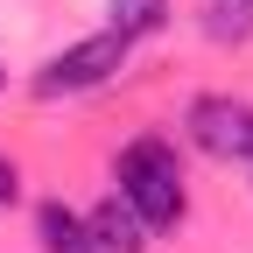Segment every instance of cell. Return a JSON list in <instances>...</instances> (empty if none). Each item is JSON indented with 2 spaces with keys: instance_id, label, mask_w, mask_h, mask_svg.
Returning a JSON list of instances; mask_svg holds the SVG:
<instances>
[{
  "instance_id": "obj_1",
  "label": "cell",
  "mask_w": 253,
  "mask_h": 253,
  "mask_svg": "<svg viewBox=\"0 0 253 253\" xmlns=\"http://www.w3.org/2000/svg\"><path fill=\"white\" fill-rule=\"evenodd\" d=\"M113 176H120V197L134 204V218H141L148 232H169V225H183L190 190H183V155H176V141H162V134L126 141Z\"/></svg>"
},
{
  "instance_id": "obj_2",
  "label": "cell",
  "mask_w": 253,
  "mask_h": 253,
  "mask_svg": "<svg viewBox=\"0 0 253 253\" xmlns=\"http://www.w3.org/2000/svg\"><path fill=\"white\" fill-rule=\"evenodd\" d=\"M126 36H113V28H99V36H78L71 49H56L42 71H36V99H78V91H99L106 78L126 71Z\"/></svg>"
},
{
  "instance_id": "obj_3",
  "label": "cell",
  "mask_w": 253,
  "mask_h": 253,
  "mask_svg": "<svg viewBox=\"0 0 253 253\" xmlns=\"http://www.w3.org/2000/svg\"><path fill=\"white\" fill-rule=\"evenodd\" d=\"M183 134L197 141V155L211 162H246L253 155V106L232 91H204V99L183 106Z\"/></svg>"
},
{
  "instance_id": "obj_4",
  "label": "cell",
  "mask_w": 253,
  "mask_h": 253,
  "mask_svg": "<svg viewBox=\"0 0 253 253\" xmlns=\"http://www.w3.org/2000/svg\"><path fill=\"white\" fill-rule=\"evenodd\" d=\"M84 232H91V253H148V239H155L120 190H113L99 211H84Z\"/></svg>"
},
{
  "instance_id": "obj_5",
  "label": "cell",
  "mask_w": 253,
  "mask_h": 253,
  "mask_svg": "<svg viewBox=\"0 0 253 253\" xmlns=\"http://www.w3.org/2000/svg\"><path fill=\"white\" fill-rule=\"evenodd\" d=\"M36 239H42V253H91V232H84V211H71L63 197L36 204Z\"/></svg>"
},
{
  "instance_id": "obj_6",
  "label": "cell",
  "mask_w": 253,
  "mask_h": 253,
  "mask_svg": "<svg viewBox=\"0 0 253 253\" xmlns=\"http://www.w3.org/2000/svg\"><path fill=\"white\" fill-rule=\"evenodd\" d=\"M106 7H113V36H126V42L169 28V0H106Z\"/></svg>"
},
{
  "instance_id": "obj_7",
  "label": "cell",
  "mask_w": 253,
  "mask_h": 253,
  "mask_svg": "<svg viewBox=\"0 0 253 253\" xmlns=\"http://www.w3.org/2000/svg\"><path fill=\"white\" fill-rule=\"evenodd\" d=\"M21 197V169H14V155H0V211H7Z\"/></svg>"
},
{
  "instance_id": "obj_8",
  "label": "cell",
  "mask_w": 253,
  "mask_h": 253,
  "mask_svg": "<svg viewBox=\"0 0 253 253\" xmlns=\"http://www.w3.org/2000/svg\"><path fill=\"white\" fill-rule=\"evenodd\" d=\"M218 7H239V14H253V0H218Z\"/></svg>"
},
{
  "instance_id": "obj_9",
  "label": "cell",
  "mask_w": 253,
  "mask_h": 253,
  "mask_svg": "<svg viewBox=\"0 0 253 253\" xmlns=\"http://www.w3.org/2000/svg\"><path fill=\"white\" fill-rule=\"evenodd\" d=\"M246 176H253V155H246Z\"/></svg>"
},
{
  "instance_id": "obj_10",
  "label": "cell",
  "mask_w": 253,
  "mask_h": 253,
  "mask_svg": "<svg viewBox=\"0 0 253 253\" xmlns=\"http://www.w3.org/2000/svg\"><path fill=\"white\" fill-rule=\"evenodd\" d=\"M0 84H7V71H0Z\"/></svg>"
}]
</instances>
